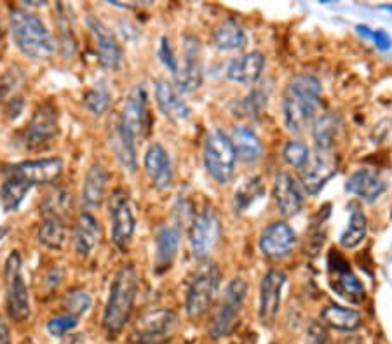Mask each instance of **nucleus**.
Masks as SVG:
<instances>
[{
	"mask_svg": "<svg viewBox=\"0 0 392 344\" xmlns=\"http://www.w3.org/2000/svg\"><path fill=\"white\" fill-rule=\"evenodd\" d=\"M321 83L311 75H297L291 79L282 98L284 125L293 134H300L312 123L321 96Z\"/></svg>",
	"mask_w": 392,
	"mask_h": 344,
	"instance_id": "obj_1",
	"label": "nucleus"
},
{
	"mask_svg": "<svg viewBox=\"0 0 392 344\" xmlns=\"http://www.w3.org/2000/svg\"><path fill=\"white\" fill-rule=\"evenodd\" d=\"M9 28L16 48L30 59L49 61L55 56V40L37 14L26 9H14L9 16Z\"/></svg>",
	"mask_w": 392,
	"mask_h": 344,
	"instance_id": "obj_2",
	"label": "nucleus"
},
{
	"mask_svg": "<svg viewBox=\"0 0 392 344\" xmlns=\"http://www.w3.org/2000/svg\"><path fill=\"white\" fill-rule=\"evenodd\" d=\"M138 294V273L133 266H122L114 276L110 296L103 312V327L108 334L115 336L124 329L131 316Z\"/></svg>",
	"mask_w": 392,
	"mask_h": 344,
	"instance_id": "obj_3",
	"label": "nucleus"
},
{
	"mask_svg": "<svg viewBox=\"0 0 392 344\" xmlns=\"http://www.w3.org/2000/svg\"><path fill=\"white\" fill-rule=\"evenodd\" d=\"M235 155L232 139L220 129L209 132L204 145V165L218 185H228L235 174Z\"/></svg>",
	"mask_w": 392,
	"mask_h": 344,
	"instance_id": "obj_4",
	"label": "nucleus"
},
{
	"mask_svg": "<svg viewBox=\"0 0 392 344\" xmlns=\"http://www.w3.org/2000/svg\"><path fill=\"white\" fill-rule=\"evenodd\" d=\"M59 132L58 108L55 103L46 101L35 110L30 122L26 123L25 131L21 132V143L26 150H44L52 145Z\"/></svg>",
	"mask_w": 392,
	"mask_h": 344,
	"instance_id": "obj_5",
	"label": "nucleus"
},
{
	"mask_svg": "<svg viewBox=\"0 0 392 344\" xmlns=\"http://www.w3.org/2000/svg\"><path fill=\"white\" fill-rule=\"evenodd\" d=\"M178 329V315L173 310L159 308L139 315L133 327L136 344H162L171 339Z\"/></svg>",
	"mask_w": 392,
	"mask_h": 344,
	"instance_id": "obj_6",
	"label": "nucleus"
},
{
	"mask_svg": "<svg viewBox=\"0 0 392 344\" xmlns=\"http://www.w3.org/2000/svg\"><path fill=\"white\" fill-rule=\"evenodd\" d=\"M6 279V303L8 313L14 322H26L30 316V294L21 275V256L18 252H11L6 261L4 268Z\"/></svg>",
	"mask_w": 392,
	"mask_h": 344,
	"instance_id": "obj_7",
	"label": "nucleus"
},
{
	"mask_svg": "<svg viewBox=\"0 0 392 344\" xmlns=\"http://www.w3.org/2000/svg\"><path fill=\"white\" fill-rule=\"evenodd\" d=\"M222 236V225L215 207L206 203L194 218L188 233L192 254L195 259H206L215 250Z\"/></svg>",
	"mask_w": 392,
	"mask_h": 344,
	"instance_id": "obj_8",
	"label": "nucleus"
},
{
	"mask_svg": "<svg viewBox=\"0 0 392 344\" xmlns=\"http://www.w3.org/2000/svg\"><path fill=\"white\" fill-rule=\"evenodd\" d=\"M246 290H248V285L242 279H234L225 287L220 305H218L215 316L211 320V325H209V334H211L213 339L228 336L231 330L234 329L239 312L242 308V303H244Z\"/></svg>",
	"mask_w": 392,
	"mask_h": 344,
	"instance_id": "obj_9",
	"label": "nucleus"
},
{
	"mask_svg": "<svg viewBox=\"0 0 392 344\" xmlns=\"http://www.w3.org/2000/svg\"><path fill=\"white\" fill-rule=\"evenodd\" d=\"M220 279V270L213 265L195 275L188 287L187 301H185V312L190 318H199L211 308L213 301L218 294Z\"/></svg>",
	"mask_w": 392,
	"mask_h": 344,
	"instance_id": "obj_10",
	"label": "nucleus"
},
{
	"mask_svg": "<svg viewBox=\"0 0 392 344\" xmlns=\"http://www.w3.org/2000/svg\"><path fill=\"white\" fill-rule=\"evenodd\" d=\"M184 61L175 75L178 91L190 92L197 89L202 82V49L199 39L192 35L184 37Z\"/></svg>",
	"mask_w": 392,
	"mask_h": 344,
	"instance_id": "obj_11",
	"label": "nucleus"
},
{
	"mask_svg": "<svg viewBox=\"0 0 392 344\" xmlns=\"http://www.w3.org/2000/svg\"><path fill=\"white\" fill-rule=\"evenodd\" d=\"M119 123L124 127L126 131L135 139L144 138L148 127V101L147 91L144 85H136L129 92L128 99L124 103Z\"/></svg>",
	"mask_w": 392,
	"mask_h": 344,
	"instance_id": "obj_12",
	"label": "nucleus"
},
{
	"mask_svg": "<svg viewBox=\"0 0 392 344\" xmlns=\"http://www.w3.org/2000/svg\"><path fill=\"white\" fill-rule=\"evenodd\" d=\"M284 283H286V275L279 270H268L262 279L258 316H260V322L264 327H272L277 320Z\"/></svg>",
	"mask_w": 392,
	"mask_h": 344,
	"instance_id": "obj_13",
	"label": "nucleus"
},
{
	"mask_svg": "<svg viewBox=\"0 0 392 344\" xmlns=\"http://www.w3.org/2000/svg\"><path fill=\"white\" fill-rule=\"evenodd\" d=\"M328 266H330V285L338 296L351 303H360L364 299L363 283L349 268V263L342 256L335 254V250L328 257Z\"/></svg>",
	"mask_w": 392,
	"mask_h": 344,
	"instance_id": "obj_14",
	"label": "nucleus"
},
{
	"mask_svg": "<svg viewBox=\"0 0 392 344\" xmlns=\"http://www.w3.org/2000/svg\"><path fill=\"white\" fill-rule=\"evenodd\" d=\"M110 218H112V242L124 250L129 245L135 235L136 221L129 205L128 193L117 190L110 202Z\"/></svg>",
	"mask_w": 392,
	"mask_h": 344,
	"instance_id": "obj_15",
	"label": "nucleus"
},
{
	"mask_svg": "<svg viewBox=\"0 0 392 344\" xmlns=\"http://www.w3.org/2000/svg\"><path fill=\"white\" fill-rule=\"evenodd\" d=\"M63 172V160L58 156L52 159L41 160H28L21 162L18 165H12L8 170V176L23 179L28 185H48V183L56 181Z\"/></svg>",
	"mask_w": 392,
	"mask_h": 344,
	"instance_id": "obj_16",
	"label": "nucleus"
},
{
	"mask_svg": "<svg viewBox=\"0 0 392 344\" xmlns=\"http://www.w3.org/2000/svg\"><path fill=\"white\" fill-rule=\"evenodd\" d=\"M295 243H297V233L290 225L282 221L271 223L260 236V250L264 252V256L275 259V261L290 256Z\"/></svg>",
	"mask_w": 392,
	"mask_h": 344,
	"instance_id": "obj_17",
	"label": "nucleus"
},
{
	"mask_svg": "<svg viewBox=\"0 0 392 344\" xmlns=\"http://www.w3.org/2000/svg\"><path fill=\"white\" fill-rule=\"evenodd\" d=\"M337 172V160L331 153L315 152L302 169V185L308 195H317Z\"/></svg>",
	"mask_w": 392,
	"mask_h": 344,
	"instance_id": "obj_18",
	"label": "nucleus"
},
{
	"mask_svg": "<svg viewBox=\"0 0 392 344\" xmlns=\"http://www.w3.org/2000/svg\"><path fill=\"white\" fill-rule=\"evenodd\" d=\"M88 25L92 37H95L99 65L106 70H117L122 63V51L114 33L92 16L88 18Z\"/></svg>",
	"mask_w": 392,
	"mask_h": 344,
	"instance_id": "obj_19",
	"label": "nucleus"
},
{
	"mask_svg": "<svg viewBox=\"0 0 392 344\" xmlns=\"http://www.w3.org/2000/svg\"><path fill=\"white\" fill-rule=\"evenodd\" d=\"M274 200L279 212L284 218H293L304 207V195H302L297 181L288 172H281L275 178Z\"/></svg>",
	"mask_w": 392,
	"mask_h": 344,
	"instance_id": "obj_20",
	"label": "nucleus"
},
{
	"mask_svg": "<svg viewBox=\"0 0 392 344\" xmlns=\"http://www.w3.org/2000/svg\"><path fill=\"white\" fill-rule=\"evenodd\" d=\"M145 170L155 188L168 190L173 185V165L164 146L154 143L145 153Z\"/></svg>",
	"mask_w": 392,
	"mask_h": 344,
	"instance_id": "obj_21",
	"label": "nucleus"
},
{
	"mask_svg": "<svg viewBox=\"0 0 392 344\" xmlns=\"http://www.w3.org/2000/svg\"><path fill=\"white\" fill-rule=\"evenodd\" d=\"M101 240V228L91 212H81L74 228V247L79 257H89Z\"/></svg>",
	"mask_w": 392,
	"mask_h": 344,
	"instance_id": "obj_22",
	"label": "nucleus"
},
{
	"mask_svg": "<svg viewBox=\"0 0 392 344\" xmlns=\"http://www.w3.org/2000/svg\"><path fill=\"white\" fill-rule=\"evenodd\" d=\"M385 188H387V185L384 183V179L371 169L355 170L354 174L345 183V190H347L349 193L360 196L363 202L368 203L380 199L382 193L385 192Z\"/></svg>",
	"mask_w": 392,
	"mask_h": 344,
	"instance_id": "obj_23",
	"label": "nucleus"
},
{
	"mask_svg": "<svg viewBox=\"0 0 392 344\" xmlns=\"http://www.w3.org/2000/svg\"><path fill=\"white\" fill-rule=\"evenodd\" d=\"M265 66V58L260 52H249L239 58H234L227 65L225 77L231 82L237 83H255L262 77Z\"/></svg>",
	"mask_w": 392,
	"mask_h": 344,
	"instance_id": "obj_24",
	"label": "nucleus"
},
{
	"mask_svg": "<svg viewBox=\"0 0 392 344\" xmlns=\"http://www.w3.org/2000/svg\"><path fill=\"white\" fill-rule=\"evenodd\" d=\"M155 99H157V106L164 113V117L175 120V122H185L190 117L188 105L168 80H159L157 82Z\"/></svg>",
	"mask_w": 392,
	"mask_h": 344,
	"instance_id": "obj_25",
	"label": "nucleus"
},
{
	"mask_svg": "<svg viewBox=\"0 0 392 344\" xmlns=\"http://www.w3.org/2000/svg\"><path fill=\"white\" fill-rule=\"evenodd\" d=\"M110 148L112 152L115 153V159L121 162V165L124 167V169H128L129 172H135L136 167H138V159H136V139L119 123V120L115 122V125L112 127Z\"/></svg>",
	"mask_w": 392,
	"mask_h": 344,
	"instance_id": "obj_26",
	"label": "nucleus"
},
{
	"mask_svg": "<svg viewBox=\"0 0 392 344\" xmlns=\"http://www.w3.org/2000/svg\"><path fill=\"white\" fill-rule=\"evenodd\" d=\"M155 272L164 273L169 270L180 247V232L173 226H162L155 239Z\"/></svg>",
	"mask_w": 392,
	"mask_h": 344,
	"instance_id": "obj_27",
	"label": "nucleus"
},
{
	"mask_svg": "<svg viewBox=\"0 0 392 344\" xmlns=\"http://www.w3.org/2000/svg\"><path fill=\"white\" fill-rule=\"evenodd\" d=\"M342 119L338 113H326L321 119L315 120L312 136H314L315 152L331 153L338 132H340Z\"/></svg>",
	"mask_w": 392,
	"mask_h": 344,
	"instance_id": "obj_28",
	"label": "nucleus"
},
{
	"mask_svg": "<svg viewBox=\"0 0 392 344\" xmlns=\"http://www.w3.org/2000/svg\"><path fill=\"white\" fill-rule=\"evenodd\" d=\"M232 145H234L235 155L246 163H255L262 159L264 146H262L260 138L255 134L248 127H237L232 132Z\"/></svg>",
	"mask_w": 392,
	"mask_h": 344,
	"instance_id": "obj_29",
	"label": "nucleus"
},
{
	"mask_svg": "<svg viewBox=\"0 0 392 344\" xmlns=\"http://www.w3.org/2000/svg\"><path fill=\"white\" fill-rule=\"evenodd\" d=\"M106 172L101 163H92L82 185V202L88 207H99L105 200Z\"/></svg>",
	"mask_w": 392,
	"mask_h": 344,
	"instance_id": "obj_30",
	"label": "nucleus"
},
{
	"mask_svg": "<svg viewBox=\"0 0 392 344\" xmlns=\"http://www.w3.org/2000/svg\"><path fill=\"white\" fill-rule=\"evenodd\" d=\"M321 320L326 325L333 327L337 330H344V332H352V330L360 329L361 327V315L360 312L351 308H344L338 305H330L323 310L321 313Z\"/></svg>",
	"mask_w": 392,
	"mask_h": 344,
	"instance_id": "obj_31",
	"label": "nucleus"
},
{
	"mask_svg": "<svg viewBox=\"0 0 392 344\" xmlns=\"http://www.w3.org/2000/svg\"><path fill=\"white\" fill-rule=\"evenodd\" d=\"M213 42L220 51H235L246 45V33L235 19H225L213 35Z\"/></svg>",
	"mask_w": 392,
	"mask_h": 344,
	"instance_id": "obj_32",
	"label": "nucleus"
},
{
	"mask_svg": "<svg viewBox=\"0 0 392 344\" xmlns=\"http://www.w3.org/2000/svg\"><path fill=\"white\" fill-rule=\"evenodd\" d=\"M351 219H349V226L340 236V245L344 249H355L357 245L363 243L368 233V219L364 216L363 210L357 205H351Z\"/></svg>",
	"mask_w": 392,
	"mask_h": 344,
	"instance_id": "obj_33",
	"label": "nucleus"
},
{
	"mask_svg": "<svg viewBox=\"0 0 392 344\" xmlns=\"http://www.w3.org/2000/svg\"><path fill=\"white\" fill-rule=\"evenodd\" d=\"M39 242L51 250H61L66 243L65 219L46 218L39 228Z\"/></svg>",
	"mask_w": 392,
	"mask_h": 344,
	"instance_id": "obj_34",
	"label": "nucleus"
},
{
	"mask_svg": "<svg viewBox=\"0 0 392 344\" xmlns=\"http://www.w3.org/2000/svg\"><path fill=\"white\" fill-rule=\"evenodd\" d=\"M30 188H32V185H28L23 179L8 176L4 185L0 186V203H2L6 212H12V210L18 209L26 193L30 192Z\"/></svg>",
	"mask_w": 392,
	"mask_h": 344,
	"instance_id": "obj_35",
	"label": "nucleus"
},
{
	"mask_svg": "<svg viewBox=\"0 0 392 344\" xmlns=\"http://www.w3.org/2000/svg\"><path fill=\"white\" fill-rule=\"evenodd\" d=\"M72 209V192L68 188H55L46 195L41 210L46 218H65V214Z\"/></svg>",
	"mask_w": 392,
	"mask_h": 344,
	"instance_id": "obj_36",
	"label": "nucleus"
},
{
	"mask_svg": "<svg viewBox=\"0 0 392 344\" xmlns=\"http://www.w3.org/2000/svg\"><path fill=\"white\" fill-rule=\"evenodd\" d=\"M265 193V186L262 183V178L255 176V178H249L239 186V190L234 195V210L235 212H244L249 207L253 205L258 199H262V195Z\"/></svg>",
	"mask_w": 392,
	"mask_h": 344,
	"instance_id": "obj_37",
	"label": "nucleus"
},
{
	"mask_svg": "<svg viewBox=\"0 0 392 344\" xmlns=\"http://www.w3.org/2000/svg\"><path fill=\"white\" fill-rule=\"evenodd\" d=\"M84 105L92 115H103L108 110V106H110V91H108L103 80L86 92Z\"/></svg>",
	"mask_w": 392,
	"mask_h": 344,
	"instance_id": "obj_38",
	"label": "nucleus"
},
{
	"mask_svg": "<svg viewBox=\"0 0 392 344\" xmlns=\"http://www.w3.org/2000/svg\"><path fill=\"white\" fill-rule=\"evenodd\" d=\"M65 308L68 310L70 315H84L91 308V296L84 289H81V287L70 289L65 297Z\"/></svg>",
	"mask_w": 392,
	"mask_h": 344,
	"instance_id": "obj_39",
	"label": "nucleus"
},
{
	"mask_svg": "<svg viewBox=\"0 0 392 344\" xmlns=\"http://www.w3.org/2000/svg\"><path fill=\"white\" fill-rule=\"evenodd\" d=\"M282 159L286 160V163H290L291 167L302 170L307 165L308 159H311V152H308L307 145H304V143L290 141L282 150Z\"/></svg>",
	"mask_w": 392,
	"mask_h": 344,
	"instance_id": "obj_40",
	"label": "nucleus"
},
{
	"mask_svg": "<svg viewBox=\"0 0 392 344\" xmlns=\"http://www.w3.org/2000/svg\"><path fill=\"white\" fill-rule=\"evenodd\" d=\"M79 325V316L75 315H59V316H55V318H51L48 322V330L51 336L55 337H63L65 334L72 332V330L75 329V327Z\"/></svg>",
	"mask_w": 392,
	"mask_h": 344,
	"instance_id": "obj_41",
	"label": "nucleus"
},
{
	"mask_svg": "<svg viewBox=\"0 0 392 344\" xmlns=\"http://www.w3.org/2000/svg\"><path fill=\"white\" fill-rule=\"evenodd\" d=\"M159 58H161L162 65H164L166 68L173 73V75L178 73L180 63H178V59L175 58V52H173L171 42H169L168 37H162L161 39V45H159Z\"/></svg>",
	"mask_w": 392,
	"mask_h": 344,
	"instance_id": "obj_42",
	"label": "nucleus"
},
{
	"mask_svg": "<svg viewBox=\"0 0 392 344\" xmlns=\"http://www.w3.org/2000/svg\"><path fill=\"white\" fill-rule=\"evenodd\" d=\"M357 32H360L361 35H366V37H370V39H373L375 45H377L378 49H382V51L391 49L392 40H391V37L384 32V30H373V32H371L368 26H357Z\"/></svg>",
	"mask_w": 392,
	"mask_h": 344,
	"instance_id": "obj_43",
	"label": "nucleus"
},
{
	"mask_svg": "<svg viewBox=\"0 0 392 344\" xmlns=\"http://www.w3.org/2000/svg\"><path fill=\"white\" fill-rule=\"evenodd\" d=\"M18 83H19L18 73L16 72L6 73V75L0 79V101L4 98H8V96H11L12 92L16 91V88H18Z\"/></svg>",
	"mask_w": 392,
	"mask_h": 344,
	"instance_id": "obj_44",
	"label": "nucleus"
},
{
	"mask_svg": "<svg viewBox=\"0 0 392 344\" xmlns=\"http://www.w3.org/2000/svg\"><path fill=\"white\" fill-rule=\"evenodd\" d=\"M307 339L308 344H331L330 336H328L326 329L323 325H319V323H312L308 327V332H307Z\"/></svg>",
	"mask_w": 392,
	"mask_h": 344,
	"instance_id": "obj_45",
	"label": "nucleus"
},
{
	"mask_svg": "<svg viewBox=\"0 0 392 344\" xmlns=\"http://www.w3.org/2000/svg\"><path fill=\"white\" fill-rule=\"evenodd\" d=\"M23 106H25V103H23L21 98H11L8 103V108H6V112H8L9 119H18L19 113H21Z\"/></svg>",
	"mask_w": 392,
	"mask_h": 344,
	"instance_id": "obj_46",
	"label": "nucleus"
},
{
	"mask_svg": "<svg viewBox=\"0 0 392 344\" xmlns=\"http://www.w3.org/2000/svg\"><path fill=\"white\" fill-rule=\"evenodd\" d=\"M0 344H11V332L2 316H0Z\"/></svg>",
	"mask_w": 392,
	"mask_h": 344,
	"instance_id": "obj_47",
	"label": "nucleus"
},
{
	"mask_svg": "<svg viewBox=\"0 0 392 344\" xmlns=\"http://www.w3.org/2000/svg\"><path fill=\"white\" fill-rule=\"evenodd\" d=\"M9 232H11V230H9L8 226H0V242L9 235Z\"/></svg>",
	"mask_w": 392,
	"mask_h": 344,
	"instance_id": "obj_48",
	"label": "nucleus"
},
{
	"mask_svg": "<svg viewBox=\"0 0 392 344\" xmlns=\"http://www.w3.org/2000/svg\"><path fill=\"white\" fill-rule=\"evenodd\" d=\"M21 344H35V343H33V341H30V339H26V341H23Z\"/></svg>",
	"mask_w": 392,
	"mask_h": 344,
	"instance_id": "obj_49",
	"label": "nucleus"
},
{
	"mask_svg": "<svg viewBox=\"0 0 392 344\" xmlns=\"http://www.w3.org/2000/svg\"><path fill=\"white\" fill-rule=\"evenodd\" d=\"M384 9H387V11H392V6H384Z\"/></svg>",
	"mask_w": 392,
	"mask_h": 344,
	"instance_id": "obj_50",
	"label": "nucleus"
},
{
	"mask_svg": "<svg viewBox=\"0 0 392 344\" xmlns=\"http://www.w3.org/2000/svg\"><path fill=\"white\" fill-rule=\"evenodd\" d=\"M0 40H2V28H0Z\"/></svg>",
	"mask_w": 392,
	"mask_h": 344,
	"instance_id": "obj_51",
	"label": "nucleus"
}]
</instances>
